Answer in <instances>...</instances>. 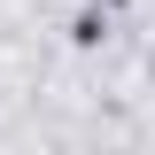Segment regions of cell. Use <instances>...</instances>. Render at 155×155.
I'll list each match as a JSON object with an SVG mask.
<instances>
[{
    "label": "cell",
    "instance_id": "1",
    "mask_svg": "<svg viewBox=\"0 0 155 155\" xmlns=\"http://www.w3.org/2000/svg\"><path fill=\"white\" fill-rule=\"evenodd\" d=\"M101 31H109V16H101V8H85V16L70 23V39H78V47H101Z\"/></svg>",
    "mask_w": 155,
    "mask_h": 155
},
{
    "label": "cell",
    "instance_id": "2",
    "mask_svg": "<svg viewBox=\"0 0 155 155\" xmlns=\"http://www.w3.org/2000/svg\"><path fill=\"white\" fill-rule=\"evenodd\" d=\"M101 8H124V0H101Z\"/></svg>",
    "mask_w": 155,
    "mask_h": 155
}]
</instances>
